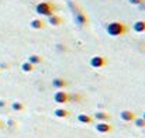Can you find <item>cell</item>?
<instances>
[{"mask_svg":"<svg viewBox=\"0 0 145 138\" xmlns=\"http://www.w3.org/2000/svg\"><path fill=\"white\" fill-rule=\"evenodd\" d=\"M128 31L127 26L123 23V21H111L106 26V33L111 37H121V35H125Z\"/></svg>","mask_w":145,"mask_h":138,"instance_id":"1","label":"cell"},{"mask_svg":"<svg viewBox=\"0 0 145 138\" xmlns=\"http://www.w3.org/2000/svg\"><path fill=\"white\" fill-rule=\"evenodd\" d=\"M55 4H52L51 1H41L35 6V11L37 14L40 16H44V17H49L55 13Z\"/></svg>","mask_w":145,"mask_h":138,"instance_id":"2","label":"cell"},{"mask_svg":"<svg viewBox=\"0 0 145 138\" xmlns=\"http://www.w3.org/2000/svg\"><path fill=\"white\" fill-rule=\"evenodd\" d=\"M89 63H90V66H92V68H95V69H100V68H104V66L107 65V59H106L104 56H101V55H95V56H92V58H90Z\"/></svg>","mask_w":145,"mask_h":138,"instance_id":"3","label":"cell"},{"mask_svg":"<svg viewBox=\"0 0 145 138\" xmlns=\"http://www.w3.org/2000/svg\"><path fill=\"white\" fill-rule=\"evenodd\" d=\"M54 101L58 103V104H65L69 101V93L65 92L63 89L58 90V92L54 93Z\"/></svg>","mask_w":145,"mask_h":138,"instance_id":"4","label":"cell"},{"mask_svg":"<svg viewBox=\"0 0 145 138\" xmlns=\"http://www.w3.org/2000/svg\"><path fill=\"white\" fill-rule=\"evenodd\" d=\"M73 14H75V21L80 26V27H83V26H86L88 23H89V20H88V16L82 11V10H79V9H76V13L73 11Z\"/></svg>","mask_w":145,"mask_h":138,"instance_id":"5","label":"cell"},{"mask_svg":"<svg viewBox=\"0 0 145 138\" xmlns=\"http://www.w3.org/2000/svg\"><path fill=\"white\" fill-rule=\"evenodd\" d=\"M135 117H137L135 113L131 111V110H123V111L120 113V118H121L123 121H125V123H131V121H134Z\"/></svg>","mask_w":145,"mask_h":138,"instance_id":"6","label":"cell"},{"mask_svg":"<svg viewBox=\"0 0 145 138\" xmlns=\"http://www.w3.org/2000/svg\"><path fill=\"white\" fill-rule=\"evenodd\" d=\"M95 128H96L97 133H101V134H107V133H110L113 130V127L108 123H106V121H99Z\"/></svg>","mask_w":145,"mask_h":138,"instance_id":"7","label":"cell"},{"mask_svg":"<svg viewBox=\"0 0 145 138\" xmlns=\"http://www.w3.org/2000/svg\"><path fill=\"white\" fill-rule=\"evenodd\" d=\"M62 17H59L58 14H52V16H49L48 17V24L49 26H52V27H58V26H61L62 24Z\"/></svg>","mask_w":145,"mask_h":138,"instance_id":"8","label":"cell"},{"mask_svg":"<svg viewBox=\"0 0 145 138\" xmlns=\"http://www.w3.org/2000/svg\"><path fill=\"white\" fill-rule=\"evenodd\" d=\"M30 27H31L33 30H42V28L45 27V21L41 20V18H34V20H31Z\"/></svg>","mask_w":145,"mask_h":138,"instance_id":"9","label":"cell"},{"mask_svg":"<svg viewBox=\"0 0 145 138\" xmlns=\"http://www.w3.org/2000/svg\"><path fill=\"white\" fill-rule=\"evenodd\" d=\"M93 118H96L97 121H108L110 118H111V116L108 114V113H106V111H96L95 114H93Z\"/></svg>","mask_w":145,"mask_h":138,"instance_id":"10","label":"cell"},{"mask_svg":"<svg viewBox=\"0 0 145 138\" xmlns=\"http://www.w3.org/2000/svg\"><path fill=\"white\" fill-rule=\"evenodd\" d=\"M52 86L61 90V89H63V88L68 86V82H66L63 78H55V79L52 80Z\"/></svg>","mask_w":145,"mask_h":138,"instance_id":"11","label":"cell"},{"mask_svg":"<svg viewBox=\"0 0 145 138\" xmlns=\"http://www.w3.org/2000/svg\"><path fill=\"white\" fill-rule=\"evenodd\" d=\"M133 30H134L135 33H138V34L145 33V20H138V21H135V23L133 24Z\"/></svg>","mask_w":145,"mask_h":138,"instance_id":"12","label":"cell"},{"mask_svg":"<svg viewBox=\"0 0 145 138\" xmlns=\"http://www.w3.org/2000/svg\"><path fill=\"white\" fill-rule=\"evenodd\" d=\"M78 121L82 124H92L93 123V116L89 114H79L78 116Z\"/></svg>","mask_w":145,"mask_h":138,"instance_id":"13","label":"cell"},{"mask_svg":"<svg viewBox=\"0 0 145 138\" xmlns=\"http://www.w3.org/2000/svg\"><path fill=\"white\" fill-rule=\"evenodd\" d=\"M54 114H55V117H58V118H66V117H69V111L66 110V109H55L54 110Z\"/></svg>","mask_w":145,"mask_h":138,"instance_id":"14","label":"cell"},{"mask_svg":"<svg viewBox=\"0 0 145 138\" xmlns=\"http://www.w3.org/2000/svg\"><path fill=\"white\" fill-rule=\"evenodd\" d=\"M28 62H30V63H33V65L35 66V65H38V63H41V62H42V58H41L40 55L33 54V55H30V56H28Z\"/></svg>","mask_w":145,"mask_h":138,"instance_id":"15","label":"cell"},{"mask_svg":"<svg viewBox=\"0 0 145 138\" xmlns=\"http://www.w3.org/2000/svg\"><path fill=\"white\" fill-rule=\"evenodd\" d=\"M34 68H35V66H34L33 63H30L28 61L21 63V71H23V72H25V73H30V72H33V71H34Z\"/></svg>","mask_w":145,"mask_h":138,"instance_id":"16","label":"cell"},{"mask_svg":"<svg viewBox=\"0 0 145 138\" xmlns=\"http://www.w3.org/2000/svg\"><path fill=\"white\" fill-rule=\"evenodd\" d=\"M11 109H13L14 111H23V110H24V104L20 103V101H13V103H11Z\"/></svg>","mask_w":145,"mask_h":138,"instance_id":"17","label":"cell"},{"mask_svg":"<svg viewBox=\"0 0 145 138\" xmlns=\"http://www.w3.org/2000/svg\"><path fill=\"white\" fill-rule=\"evenodd\" d=\"M134 124H135L138 128H145V120L142 118V117H135Z\"/></svg>","mask_w":145,"mask_h":138,"instance_id":"18","label":"cell"},{"mask_svg":"<svg viewBox=\"0 0 145 138\" xmlns=\"http://www.w3.org/2000/svg\"><path fill=\"white\" fill-rule=\"evenodd\" d=\"M82 96L80 94H69V101H80Z\"/></svg>","mask_w":145,"mask_h":138,"instance_id":"19","label":"cell"},{"mask_svg":"<svg viewBox=\"0 0 145 138\" xmlns=\"http://www.w3.org/2000/svg\"><path fill=\"white\" fill-rule=\"evenodd\" d=\"M142 118H144V120H145V113H144V114H142Z\"/></svg>","mask_w":145,"mask_h":138,"instance_id":"20","label":"cell"},{"mask_svg":"<svg viewBox=\"0 0 145 138\" xmlns=\"http://www.w3.org/2000/svg\"><path fill=\"white\" fill-rule=\"evenodd\" d=\"M141 1H144V3H145V0H141Z\"/></svg>","mask_w":145,"mask_h":138,"instance_id":"21","label":"cell"},{"mask_svg":"<svg viewBox=\"0 0 145 138\" xmlns=\"http://www.w3.org/2000/svg\"><path fill=\"white\" fill-rule=\"evenodd\" d=\"M0 127H1V123H0Z\"/></svg>","mask_w":145,"mask_h":138,"instance_id":"22","label":"cell"}]
</instances>
